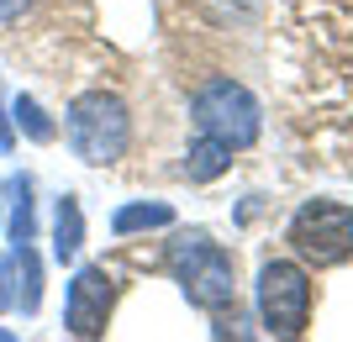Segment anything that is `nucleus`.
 <instances>
[{
    "label": "nucleus",
    "instance_id": "obj_7",
    "mask_svg": "<svg viewBox=\"0 0 353 342\" xmlns=\"http://www.w3.org/2000/svg\"><path fill=\"white\" fill-rule=\"evenodd\" d=\"M227 169H232V148L201 132V142H190V153H185V174H190L195 184H206V179L227 174Z\"/></svg>",
    "mask_w": 353,
    "mask_h": 342
},
{
    "label": "nucleus",
    "instance_id": "obj_15",
    "mask_svg": "<svg viewBox=\"0 0 353 342\" xmlns=\"http://www.w3.org/2000/svg\"><path fill=\"white\" fill-rule=\"evenodd\" d=\"M0 148H11V132H6V116H0Z\"/></svg>",
    "mask_w": 353,
    "mask_h": 342
},
{
    "label": "nucleus",
    "instance_id": "obj_5",
    "mask_svg": "<svg viewBox=\"0 0 353 342\" xmlns=\"http://www.w3.org/2000/svg\"><path fill=\"white\" fill-rule=\"evenodd\" d=\"M290 242L316 268L343 264V258H353V211L338 200H306L290 222Z\"/></svg>",
    "mask_w": 353,
    "mask_h": 342
},
{
    "label": "nucleus",
    "instance_id": "obj_12",
    "mask_svg": "<svg viewBox=\"0 0 353 342\" xmlns=\"http://www.w3.org/2000/svg\"><path fill=\"white\" fill-rule=\"evenodd\" d=\"M16 121H21V132H27L32 142H53V121L43 116V105L32 100V95H21V100H16Z\"/></svg>",
    "mask_w": 353,
    "mask_h": 342
},
{
    "label": "nucleus",
    "instance_id": "obj_14",
    "mask_svg": "<svg viewBox=\"0 0 353 342\" xmlns=\"http://www.w3.org/2000/svg\"><path fill=\"white\" fill-rule=\"evenodd\" d=\"M21 6H27V0H0V16H16Z\"/></svg>",
    "mask_w": 353,
    "mask_h": 342
},
{
    "label": "nucleus",
    "instance_id": "obj_8",
    "mask_svg": "<svg viewBox=\"0 0 353 342\" xmlns=\"http://www.w3.org/2000/svg\"><path fill=\"white\" fill-rule=\"evenodd\" d=\"M85 248V216H79V200L74 195H63L59 211H53V253L59 258H74Z\"/></svg>",
    "mask_w": 353,
    "mask_h": 342
},
{
    "label": "nucleus",
    "instance_id": "obj_13",
    "mask_svg": "<svg viewBox=\"0 0 353 342\" xmlns=\"http://www.w3.org/2000/svg\"><path fill=\"white\" fill-rule=\"evenodd\" d=\"M11 284H16V274H11V264L0 258V311H11V306H16V290H11Z\"/></svg>",
    "mask_w": 353,
    "mask_h": 342
},
{
    "label": "nucleus",
    "instance_id": "obj_11",
    "mask_svg": "<svg viewBox=\"0 0 353 342\" xmlns=\"http://www.w3.org/2000/svg\"><path fill=\"white\" fill-rule=\"evenodd\" d=\"M11 195H16V206H11V242H32V179L27 174H16L11 179Z\"/></svg>",
    "mask_w": 353,
    "mask_h": 342
},
{
    "label": "nucleus",
    "instance_id": "obj_1",
    "mask_svg": "<svg viewBox=\"0 0 353 342\" xmlns=\"http://www.w3.org/2000/svg\"><path fill=\"white\" fill-rule=\"evenodd\" d=\"M169 268H174L179 290L190 306L201 311H227L237 300V268H232V253L216 248L206 232H190L169 248Z\"/></svg>",
    "mask_w": 353,
    "mask_h": 342
},
{
    "label": "nucleus",
    "instance_id": "obj_3",
    "mask_svg": "<svg viewBox=\"0 0 353 342\" xmlns=\"http://www.w3.org/2000/svg\"><path fill=\"white\" fill-rule=\"evenodd\" d=\"M190 116L195 127L227 148H248L259 142V100L237 79H206V85L190 95Z\"/></svg>",
    "mask_w": 353,
    "mask_h": 342
},
{
    "label": "nucleus",
    "instance_id": "obj_6",
    "mask_svg": "<svg viewBox=\"0 0 353 342\" xmlns=\"http://www.w3.org/2000/svg\"><path fill=\"white\" fill-rule=\"evenodd\" d=\"M111 306H117V279H111L101 264H90V268H79L74 284H69L63 321H69L74 337H101L105 321H111Z\"/></svg>",
    "mask_w": 353,
    "mask_h": 342
},
{
    "label": "nucleus",
    "instance_id": "obj_9",
    "mask_svg": "<svg viewBox=\"0 0 353 342\" xmlns=\"http://www.w3.org/2000/svg\"><path fill=\"white\" fill-rule=\"evenodd\" d=\"M148 226H174V211L163 206V200H137V206H121L117 216H111V232L117 237H132V232H148Z\"/></svg>",
    "mask_w": 353,
    "mask_h": 342
},
{
    "label": "nucleus",
    "instance_id": "obj_2",
    "mask_svg": "<svg viewBox=\"0 0 353 342\" xmlns=\"http://www.w3.org/2000/svg\"><path fill=\"white\" fill-rule=\"evenodd\" d=\"M132 142V116L117 95L105 89H90L69 105V148L85 158V164H117Z\"/></svg>",
    "mask_w": 353,
    "mask_h": 342
},
{
    "label": "nucleus",
    "instance_id": "obj_4",
    "mask_svg": "<svg viewBox=\"0 0 353 342\" xmlns=\"http://www.w3.org/2000/svg\"><path fill=\"white\" fill-rule=\"evenodd\" d=\"M259 316H264L269 337H301L311 321V279L301 264H264L259 274Z\"/></svg>",
    "mask_w": 353,
    "mask_h": 342
},
{
    "label": "nucleus",
    "instance_id": "obj_10",
    "mask_svg": "<svg viewBox=\"0 0 353 342\" xmlns=\"http://www.w3.org/2000/svg\"><path fill=\"white\" fill-rule=\"evenodd\" d=\"M16 268H21V290H16V300H21V311H37V300H43V268H37V253H32V242H16Z\"/></svg>",
    "mask_w": 353,
    "mask_h": 342
}]
</instances>
